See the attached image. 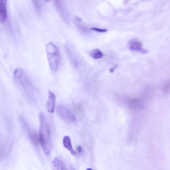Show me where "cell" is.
I'll list each match as a JSON object with an SVG mask.
<instances>
[{
  "label": "cell",
  "mask_w": 170,
  "mask_h": 170,
  "mask_svg": "<svg viewBox=\"0 0 170 170\" xmlns=\"http://www.w3.org/2000/svg\"><path fill=\"white\" fill-rule=\"evenodd\" d=\"M39 139L44 153L49 155L51 150L52 143L50 127L43 113L40 114Z\"/></svg>",
  "instance_id": "6da1fadb"
},
{
  "label": "cell",
  "mask_w": 170,
  "mask_h": 170,
  "mask_svg": "<svg viewBox=\"0 0 170 170\" xmlns=\"http://www.w3.org/2000/svg\"><path fill=\"white\" fill-rule=\"evenodd\" d=\"M47 57L50 68L56 71L59 67L60 54L59 50L52 42H49L46 46Z\"/></svg>",
  "instance_id": "7a4b0ae2"
},
{
  "label": "cell",
  "mask_w": 170,
  "mask_h": 170,
  "mask_svg": "<svg viewBox=\"0 0 170 170\" xmlns=\"http://www.w3.org/2000/svg\"><path fill=\"white\" fill-rule=\"evenodd\" d=\"M14 76L19 85L24 89H28L32 86L30 79L22 69H16L14 71Z\"/></svg>",
  "instance_id": "3957f363"
},
{
  "label": "cell",
  "mask_w": 170,
  "mask_h": 170,
  "mask_svg": "<svg viewBox=\"0 0 170 170\" xmlns=\"http://www.w3.org/2000/svg\"><path fill=\"white\" fill-rule=\"evenodd\" d=\"M57 113L63 120L68 124H74L76 122L75 116L65 106H58L57 108Z\"/></svg>",
  "instance_id": "277c9868"
},
{
  "label": "cell",
  "mask_w": 170,
  "mask_h": 170,
  "mask_svg": "<svg viewBox=\"0 0 170 170\" xmlns=\"http://www.w3.org/2000/svg\"><path fill=\"white\" fill-rule=\"evenodd\" d=\"M128 46L129 49L132 51L139 52L143 54H146L148 52L147 50L143 48L142 42L137 39L130 40L128 42Z\"/></svg>",
  "instance_id": "5b68a950"
},
{
  "label": "cell",
  "mask_w": 170,
  "mask_h": 170,
  "mask_svg": "<svg viewBox=\"0 0 170 170\" xmlns=\"http://www.w3.org/2000/svg\"><path fill=\"white\" fill-rule=\"evenodd\" d=\"M56 102V97L54 93L52 91H48V98L47 101L46 107L48 111L50 113H54L55 103Z\"/></svg>",
  "instance_id": "8992f818"
},
{
  "label": "cell",
  "mask_w": 170,
  "mask_h": 170,
  "mask_svg": "<svg viewBox=\"0 0 170 170\" xmlns=\"http://www.w3.org/2000/svg\"><path fill=\"white\" fill-rule=\"evenodd\" d=\"M52 169L54 170H67V167L62 159L55 158L52 163Z\"/></svg>",
  "instance_id": "52a82bcc"
},
{
  "label": "cell",
  "mask_w": 170,
  "mask_h": 170,
  "mask_svg": "<svg viewBox=\"0 0 170 170\" xmlns=\"http://www.w3.org/2000/svg\"><path fill=\"white\" fill-rule=\"evenodd\" d=\"M7 0H0V22H3L7 17Z\"/></svg>",
  "instance_id": "ba28073f"
},
{
  "label": "cell",
  "mask_w": 170,
  "mask_h": 170,
  "mask_svg": "<svg viewBox=\"0 0 170 170\" xmlns=\"http://www.w3.org/2000/svg\"><path fill=\"white\" fill-rule=\"evenodd\" d=\"M63 143L64 146L68 150L73 156H76V153L73 150L71 144V141L70 137L67 135L64 137L63 139Z\"/></svg>",
  "instance_id": "9c48e42d"
},
{
  "label": "cell",
  "mask_w": 170,
  "mask_h": 170,
  "mask_svg": "<svg viewBox=\"0 0 170 170\" xmlns=\"http://www.w3.org/2000/svg\"><path fill=\"white\" fill-rule=\"evenodd\" d=\"M128 105L130 108L132 109L139 108L140 106V100L138 99H133L129 101Z\"/></svg>",
  "instance_id": "30bf717a"
},
{
  "label": "cell",
  "mask_w": 170,
  "mask_h": 170,
  "mask_svg": "<svg viewBox=\"0 0 170 170\" xmlns=\"http://www.w3.org/2000/svg\"><path fill=\"white\" fill-rule=\"evenodd\" d=\"M90 55L92 58L97 60L102 58L103 57V54L99 50L95 49L90 52Z\"/></svg>",
  "instance_id": "8fae6325"
},
{
  "label": "cell",
  "mask_w": 170,
  "mask_h": 170,
  "mask_svg": "<svg viewBox=\"0 0 170 170\" xmlns=\"http://www.w3.org/2000/svg\"><path fill=\"white\" fill-rule=\"evenodd\" d=\"M32 141L35 145H38L40 142L38 135L35 133L32 132L30 135Z\"/></svg>",
  "instance_id": "7c38bea8"
},
{
  "label": "cell",
  "mask_w": 170,
  "mask_h": 170,
  "mask_svg": "<svg viewBox=\"0 0 170 170\" xmlns=\"http://www.w3.org/2000/svg\"><path fill=\"white\" fill-rule=\"evenodd\" d=\"M55 6L57 10L61 12L62 11V5L61 0H53Z\"/></svg>",
  "instance_id": "4fadbf2b"
},
{
  "label": "cell",
  "mask_w": 170,
  "mask_h": 170,
  "mask_svg": "<svg viewBox=\"0 0 170 170\" xmlns=\"http://www.w3.org/2000/svg\"><path fill=\"white\" fill-rule=\"evenodd\" d=\"M32 1L37 12L40 13V7L38 0H32Z\"/></svg>",
  "instance_id": "5bb4252c"
},
{
  "label": "cell",
  "mask_w": 170,
  "mask_h": 170,
  "mask_svg": "<svg viewBox=\"0 0 170 170\" xmlns=\"http://www.w3.org/2000/svg\"><path fill=\"white\" fill-rule=\"evenodd\" d=\"M169 82L166 81L164 82L162 86V89L163 91L165 92H168L169 90Z\"/></svg>",
  "instance_id": "9a60e30c"
},
{
  "label": "cell",
  "mask_w": 170,
  "mask_h": 170,
  "mask_svg": "<svg viewBox=\"0 0 170 170\" xmlns=\"http://www.w3.org/2000/svg\"><path fill=\"white\" fill-rule=\"evenodd\" d=\"M91 29L99 33L105 32L107 31V30L106 29H100L94 27L91 28Z\"/></svg>",
  "instance_id": "2e32d148"
},
{
  "label": "cell",
  "mask_w": 170,
  "mask_h": 170,
  "mask_svg": "<svg viewBox=\"0 0 170 170\" xmlns=\"http://www.w3.org/2000/svg\"><path fill=\"white\" fill-rule=\"evenodd\" d=\"M77 151L79 153H81L82 151V149L81 146H78L77 148Z\"/></svg>",
  "instance_id": "e0dca14e"
},
{
  "label": "cell",
  "mask_w": 170,
  "mask_h": 170,
  "mask_svg": "<svg viewBox=\"0 0 170 170\" xmlns=\"http://www.w3.org/2000/svg\"><path fill=\"white\" fill-rule=\"evenodd\" d=\"M117 65H115L113 66V67L110 69L109 71L111 73H113V72L114 71V70H115V68H117Z\"/></svg>",
  "instance_id": "ac0fdd59"
},
{
  "label": "cell",
  "mask_w": 170,
  "mask_h": 170,
  "mask_svg": "<svg viewBox=\"0 0 170 170\" xmlns=\"http://www.w3.org/2000/svg\"><path fill=\"white\" fill-rule=\"evenodd\" d=\"M75 19L76 20L78 21V22H81L82 21L80 17H75Z\"/></svg>",
  "instance_id": "d6986e66"
},
{
  "label": "cell",
  "mask_w": 170,
  "mask_h": 170,
  "mask_svg": "<svg viewBox=\"0 0 170 170\" xmlns=\"http://www.w3.org/2000/svg\"><path fill=\"white\" fill-rule=\"evenodd\" d=\"M45 1H50V0H45Z\"/></svg>",
  "instance_id": "ffe728a7"
}]
</instances>
